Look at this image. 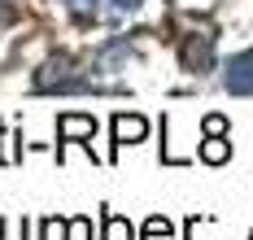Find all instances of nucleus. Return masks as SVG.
<instances>
[{
	"mask_svg": "<svg viewBox=\"0 0 253 240\" xmlns=\"http://www.w3.org/2000/svg\"><path fill=\"white\" fill-rule=\"evenodd\" d=\"M35 87L40 92H75V87H83V79L75 75V61L70 57H52V61H44V70L35 75Z\"/></svg>",
	"mask_w": 253,
	"mask_h": 240,
	"instance_id": "f257e3e1",
	"label": "nucleus"
},
{
	"mask_svg": "<svg viewBox=\"0 0 253 240\" xmlns=\"http://www.w3.org/2000/svg\"><path fill=\"white\" fill-rule=\"evenodd\" d=\"M179 57H183V70H192V75L210 70V66H214V35H210V31H205V35H188Z\"/></svg>",
	"mask_w": 253,
	"mask_h": 240,
	"instance_id": "f03ea898",
	"label": "nucleus"
},
{
	"mask_svg": "<svg viewBox=\"0 0 253 240\" xmlns=\"http://www.w3.org/2000/svg\"><path fill=\"white\" fill-rule=\"evenodd\" d=\"M227 92H236V96H253V53H240L227 61Z\"/></svg>",
	"mask_w": 253,
	"mask_h": 240,
	"instance_id": "7ed1b4c3",
	"label": "nucleus"
},
{
	"mask_svg": "<svg viewBox=\"0 0 253 240\" xmlns=\"http://www.w3.org/2000/svg\"><path fill=\"white\" fill-rule=\"evenodd\" d=\"M149 135V122L140 114H118L114 118V144H140Z\"/></svg>",
	"mask_w": 253,
	"mask_h": 240,
	"instance_id": "20e7f679",
	"label": "nucleus"
},
{
	"mask_svg": "<svg viewBox=\"0 0 253 240\" xmlns=\"http://www.w3.org/2000/svg\"><path fill=\"white\" fill-rule=\"evenodd\" d=\"M57 131L61 135H92L96 122H92V118H79V114H61V118H57Z\"/></svg>",
	"mask_w": 253,
	"mask_h": 240,
	"instance_id": "39448f33",
	"label": "nucleus"
},
{
	"mask_svg": "<svg viewBox=\"0 0 253 240\" xmlns=\"http://www.w3.org/2000/svg\"><path fill=\"white\" fill-rule=\"evenodd\" d=\"M201 158L210 161V166H218V161H227V158H231V144L223 140V135H210V140L201 144Z\"/></svg>",
	"mask_w": 253,
	"mask_h": 240,
	"instance_id": "423d86ee",
	"label": "nucleus"
},
{
	"mask_svg": "<svg viewBox=\"0 0 253 240\" xmlns=\"http://www.w3.org/2000/svg\"><path fill=\"white\" fill-rule=\"evenodd\" d=\"M105 240H135V232H131V223H126V218L105 214Z\"/></svg>",
	"mask_w": 253,
	"mask_h": 240,
	"instance_id": "0eeeda50",
	"label": "nucleus"
},
{
	"mask_svg": "<svg viewBox=\"0 0 253 240\" xmlns=\"http://www.w3.org/2000/svg\"><path fill=\"white\" fill-rule=\"evenodd\" d=\"M144 240H175V227H170V218L153 214L149 223H144Z\"/></svg>",
	"mask_w": 253,
	"mask_h": 240,
	"instance_id": "6e6552de",
	"label": "nucleus"
},
{
	"mask_svg": "<svg viewBox=\"0 0 253 240\" xmlns=\"http://www.w3.org/2000/svg\"><path fill=\"white\" fill-rule=\"evenodd\" d=\"M0 161H4V166L18 161V135H9L4 127H0Z\"/></svg>",
	"mask_w": 253,
	"mask_h": 240,
	"instance_id": "1a4fd4ad",
	"label": "nucleus"
},
{
	"mask_svg": "<svg viewBox=\"0 0 253 240\" xmlns=\"http://www.w3.org/2000/svg\"><path fill=\"white\" fill-rule=\"evenodd\" d=\"M66 240H92V223H87V218H70Z\"/></svg>",
	"mask_w": 253,
	"mask_h": 240,
	"instance_id": "9d476101",
	"label": "nucleus"
},
{
	"mask_svg": "<svg viewBox=\"0 0 253 240\" xmlns=\"http://www.w3.org/2000/svg\"><path fill=\"white\" fill-rule=\"evenodd\" d=\"M0 240H26V218H22V227L13 218H0Z\"/></svg>",
	"mask_w": 253,
	"mask_h": 240,
	"instance_id": "9b49d317",
	"label": "nucleus"
},
{
	"mask_svg": "<svg viewBox=\"0 0 253 240\" xmlns=\"http://www.w3.org/2000/svg\"><path fill=\"white\" fill-rule=\"evenodd\" d=\"M66 227H70V223H61V218H48V223H44V232H40V240H66Z\"/></svg>",
	"mask_w": 253,
	"mask_h": 240,
	"instance_id": "f8f14e48",
	"label": "nucleus"
},
{
	"mask_svg": "<svg viewBox=\"0 0 253 240\" xmlns=\"http://www.w3.org/2000/svg\"><path fill=\"white\" fill-rule=\"evenodd\" d=\"M205 135H227V118L223 114H210L205 118Z\"/></svg>",
	"mask_w": 253,
	"mask_h": 240,
	"instance_id": "ddd939ff",
	"label": "nucleus"
},
{
	"mask_svg": "<svg viewBox=\"0 0 253 240\" xmlns=\"http://www.w3.org/2000/svg\"><path fill=\"white\" fill-rule=\"evenodd\" d=\"M114 4H118V9H135L140 0H114Z\"/></svg>",
	"mask_w": 253,
	"mask_h": 240,
	"instance_id": "4468645a",
	"label": "nucleus"
},
{
	"mask_svg": "<svg viewBox=\"0 0 253 240\" xmlns=\"http://www.w3.org/2000/svg\"><path fill=\"white\" fill-rule=\"evenodd\" d=\"M70 4H75V9H92V0H70Z\"/></svg>",
	"mask_w": 253,
	"mask_h": 240,
	"instance_id": "2eb2a0df",
	"label": "nucleus"
},
{
	"mask_svg": "<svg viewBox=\"0 0 253 240\" xmlns=\"http://www.w3.org/2000/svg\"><path fill=\"white\" fill-rule=\"evenodd\" d=\"M249 240H253V236H249Z\"/></svg>",
	"mask_w": 253,
	"mask_h": 240,
	"instance_id": "dca6fc26",
	"label": "nucleus"
}]
</instances>
